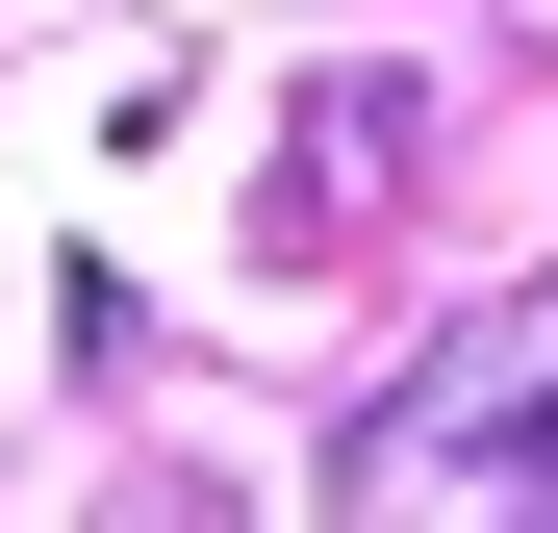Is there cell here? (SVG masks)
<instances>
[{"label": "cell", "instance_id": "6da1fadb", "mask_svg": "<svg viewBox=\"0 0 558 533\" xmlns=\"http://www.w3.org/2000/svg\"><path fill=\"white\" fill-rule=\"evenodd\" d=\"M432 432H457V407H432ZM457 483H483V508H558V381H533V407H483V432H457Z\"/></svg>", "mask_w": 558, "mask_h": 533}, {"label": "cell", "instance_id": "7a4b0ae2", "mask_svg": "<svg viewBox=\"0 0 558 533\" xmlns=\"http://www.w3.org/2000/svg\"><path fill=\"white\" fill-rule=\"evenodd\" d=\"M508 26H533V51H558V0H508Z\"/></svg>", "mask_w": 558, "mask_h": 533}]
</instances>
